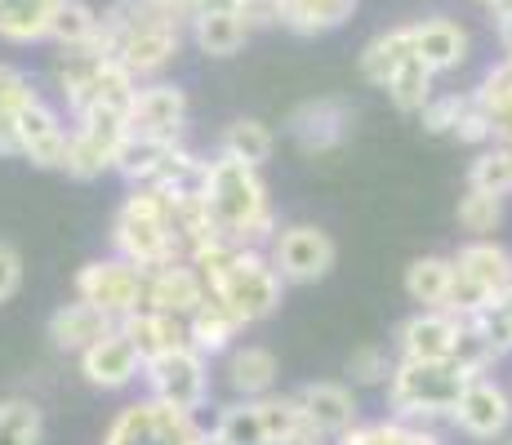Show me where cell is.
Listing matches in <instances>:
<instances>
[{
  "mask_svg": "<svg viewBox=\"0 0 512 445\" xmlns=\"http://www.w3.org/2000/svg\"><path fill=\"white\" fill-rule=\"evenodd\" d=\"M187 23L165 0H112L103 9V49L134 76V81H161V72L183 54Z\"/></svg>",
  "mask_w": 512,
  "mask_h": 445,
  "instance_id": "1",
  "label": "cell"
},
{
  "mask_svg": "<svg viewBox=\"0 0 512 445\" xmlns=\"http://www.w3.org/2000/svg\"><path fill=\"white\" fill-rule=\"evenodd\" d=\"M205 205H210L214 227L232 245H241V250H268V241L281 227L263 170L241 165L219 152L210 156V192H205Z\"/></svg>",
  "mask_w": 512,
  "mask_h": 445,
  "instance_id": "2",
  "label": "cell"
},
{
  "mask_svg": "<svg viewBox=\"0 0 512 445\" xmlns=\"http://www.w3.org/2000/svg\"><path fill=\"white\" fill-rule=\"evenodd\" d=\"M107 254L143 267V272L187 259L179 223H174V201L161 187H125L121 205L107 223Z\"/></svg>",
  "mask_w": 512,
  "mask_h": 445,
  "instance_id": "3",
  "label": "cell"
},
{
  "mask_svg": "<svg viewBox=\"0 0 512 445\" xmlns=\"http://www.w3.org/2000/svg\"><path fill=\"white\" fill-rule=\"evenodd\" d=\"M472 374L455 361H397V374L383 388V414L446 432L450 410L464 397Z\"/></svg>",
  "mask_w": 512,
  "mask_h": 445,
  "instance_id": "4",
  "label": "cell"
},
{
  "mask_svg": "<svg viewBox=\"0 0 512 445\" xmlns=\"http://www.w3.org/2000/svg\"><path fill=\"white\" fill-rule=\"evenodd\" d=\"M201 276L214 299H223L250 325L277 316L285 290H290V285L281 281V272L272 267L268 250H241V245H228V250L214 254L210 263H201Z\"/></svg>",
  "mask_w": 512,
  "mask_h": 445,
  "instance_id": "5",
  "label": "cell"
},
{
  "mask_svg": "<svg viewBox=\"0 0 512 445\" xmlns=\"http://www.w3.org/2000/svg\"><path fill=\"white\" fill-rule=\"evenodd\" d=\"M450 259H455V281H450L446 312L459 321H472L490 299H499L512 285V245H504L499 236L464 241Z\"/></svg>",
  "mask_w": 512,
  "mask_h": 445,
  "instance_id": "6",
  "label": "cell"
},
{
  "mask_svg": "<svg viewBox=\"0 0 512 445\" xmlns=\"http://www.w3.org/2000/svg\"><path fill=\"white\" fill-rule=\"evenodd\" d=\"M205 437L210 428L201 423V414L170 410L139 392L107 419L98 445H205Z\"/></svg>",
  "mask_w": 512,
  "mask_h": 445,
  "instance_id": "7",
  "label": "cell"
},
{
  "mask_svg": "<svg viewBox=\"0 0 512 445\" xmlns=\"http://www.w3.org/2000/svg\"><path fill=\"white\" fill-rule=\"evenodd\" d=\"M214 361L196 348H179V352H165L152 356L143 365V397L170 405V410L183 414H205L214 397Z\"/></svg>",
  "mask_w": 512,
  "mask_h": 445,
  "instance_id": "8",
  "label": "cell"
},
{
  "mask_svg": "<svg viewBox=\"0 0 512 445\" xmlns=\"http://www.w3.org/2000/svg\"><path fill=\"white\" fill-rule=\"evenodd\" d=\"M446 432L468 445H504L512 437V383L499 370L472 374L464 397L450 410Z\"/></svg>",
  "mask_w": 512,
  "mask_h": 445,
  "instance_id": "9",
  "label": "cell"
},
{
  "mask_svg": "<svg viewBox=\"0 0 512 445\" xmlns=\"http://www.w3.org/2000/svg\"><path fill=\"white\" fill-rule=\"evenodd\" d=\"M72 294L76 299H85L90 308H98L112 325L130 321L134 312H143L147 303V272L125 259H116V254H98L76 272L72 281Z\"/></svg>",
  "mask_w": 512,
  "mask_h": 445,
  "instance_id": "10",
  "label": "cell"
},
{
  "mask_svg": "<svg viewBox=\"0 0 512 445\" xmlns=\"http://www.w3.org/2000/svg\"><path fill=\"white\" fill-rule=\"evenodd\" d=\"M125 138H130V116L125 112H85L72 116V143H67L63 174L76 183H94L103 174H116V156H121Z\"/></svg>",
  "mask_w": 512,
  "mask_h": 445,
  "instance_id": "11",
  "label": "cell"
},
{
  "mask_svg": "<svg viewBox=\"0 0 512 445\" xmlns=\"http://www.w3.org/2000/svg\"><path fill=\"white\" fill-rule=\"evenodd\" d=\"M268 259L285 285H317L339 263V245L321 223H281L268 241Z\"/></svg>",
  "mask_w": 512,
  "mask_h": 445,
  "instance_id": "12",
  "label": "cell"
},
{
  "mask_svg": "<svg viewBox=\"0 0 512 445\" xmlns=\"http://www.w3.org/2000/svg\"><path fill=\"white\" fill-rule=\"evenodd\" d=\"M143 352L134 348V339L112 325L98 343H90L81 356H76V374H81L85 388L107 392V397H121V392L143 388Z\"/></svg>",
  "mask_w": 512,
  "mask_h": 445,
  "instance_id": "13",
  "label": "cell"
},
{
  "mask_svg": "<svg viewBox=\"0 0 512 445\" xmlns=\"http://www.w3.org/2000/svg\"><path fill=\"white\" fill-rule=\"evenodd\" d=\"M72 143V116H63L49 98H36L14 121V156L32 161L36 170H63Z\"/></svg>",
  "mask_w": 512,
  "mask_h": 445,
  "instance_id": "14",
  "label": "cell"
},
{
  "mask_svg": "<svg viewBox=\"0 0 512 445\" xmlns=\"http://www.w3.org/2000/svg\"><path fill=\"white\" fill-rule=\"evenodd\" d=\"M285 134L303 156H330L348 143L352 134V107L343 98H308L290 112Z\"/></svg>",
  "mask_w": 512,
  "mask_h": 445,
  "instance_id": "15",
  "label": "cell"
},
{
  "mask_svg": "<svg viewBox=\"0 0 512 445\" xmlns=\"http://www.w3.org/2000/svg\"><path fill=\"white\" fill-rule=\"evenodd\" d=\"M187 89L174 81H143L130 107V134L156 143H183L187 134Z\"/></svg>",
  "mask_w": 512,
  "mask_h": 445,
  "instance_id": "16",
  "label": "cell"
},
{
  "mask_svg": "<svg viewBox=\"0 0 512 445\" xmlns=\"http://www.w3.org/2000/svg\"><path fill=\"white\" fill-rule=\"evenodd\" d=\"M459 330H464L459 316L415 308L410 316L397 321L388 343H392V352H397V361H455Z\"/></svg>",
  "mask_w": 512,
  "mask_h": 445,
  "instance_id": "17",
  "label": "cell"
},
{
  "mask_svg": "<svg viewBox=\"0 0 512 445\" xmlns=\"http://www.w3.org/2000/svg\"><path fill=\"white\" fill-rule=\"evenodd\" d=\"M294 401H299L303 419H308L312 428H317L321 437H330V441L348 437V432L366 419V414H361L357 388H352L348 379H312V383H303V388L294 392Z\"/></svg>",
  "mask_w": 512,
  "mask_h": 445,
  "instance_id": "18",
  "label": "cell"
},
{
  "mask_svg": "<svg viewBox=\"0 0 512 445\" xmlns=\"http://www.w3.org/2000/svg\"><path fill=\"white\" fill-rule=\"evenodd\" d=\"M219 383L236 401H263L277 392L281 383V361L263 343H236V348L219 361Z\"/></svg>",
  "mask_w": 512,
  "mask_h": 445,
  "instance_id": "19",
  "label": "cell"
},
{
  "mask_svg": "<svg viewBox=\"0 0 512 445\" xmlns=\"http://www.w3.org/2000/svg\"><path fill=\"white\" fill-rule=\"evenodd\" d=\"M415 32V54L423 58L432 76H450L468 63L472 54V36L459 18H446V14H428V18H415L410 23Z\"/></svg>",
  "mask_w": 512,
  "mask_h": 445,
  "instance_id": "20",
  "label": "cell"
},
{
  "mask_svg": "<svg viewBox=\"0 0 512 445\" xmlns=\"http://www.w3.org/2000/svg\"><path fill=\"white\" fill-rule=\"evenodd\" d=\"M210 299V285H205L201 267L196 263H170V267H156V272H147V303L143 308L152 312H170V316H192L201 303Z\"/></svg>",
  "mask_w": 512,
  "mask_h": 445,
  "instance_id": "21",
  "label": "cell"
},
{
  "mask_svg": "<svg viewBox=\"0 0 512 445\" xmlns=\"http://www.w3.org/2000/svg\"><path fill=\"white\" fill-rule=\"evenodd\" d=\"M245 330H250V321H245L241 312H232L223 299H205L201 308L187 316V334H192V348L205 352L210 361H223L236 343H245Z\"/></svg>",
  "mask_w": 512,
  "mask_h": 445,
  "instance_id": "22",
  "label": "cell"
},
{
  "mask_svg": "<svg viewBox=\"0 0 512 445\" xmlns=\"http://www.w3.org/2000/svg\"><path fill=\"white\" fill-rule=\"evenodd\" d=\"M107 330H112V321H107L98 308H90L85 299H76V294L67 303H58L45 321L49 343H54V352H63V356H81L90 343L103 339Z\"/></svg>",
  "mask_w": 512,
  "mask_h": 445,
  "instance_id": "23",
  "label": "cell"
},
{
  "mask_svg": "<svg viewBox=\"0 0 512 445\" xmlns=\"http://www.w3.org/2000/svg\"><path fill=\"white\" fill-rule=\"evenodd\" d=\"M406 58H415V32H410V23H397V27H383L379 36H370V41L361 45L357 72L366 85L388 89V81L401 72Z\"/></svg>",
  "mask_w": 512,
  "mask_h": 445,
  "instance_id": "24",
  "label": "cell"
},
{
  "mask_svg": "<svg viewBox=\"0 0 512 445\" xmlns=\"http://www.w3.org/2000/svg\"><path fill=\"white\" fill-rule=\"evenodd\" d=\"M187 41L201 49L205 58H232L236 49L250 41V27H245V18L236 14V9L214 5V9L192 14V23H187Z\"/></svg>",
  "mask_w": 512,
  "mask_h": 445,
  "instance_id": "25",
  "label": "cell"
},
{
  "mask_svg": "<svg viewBox=\"0 0 512 445\" xmlns=\"http://www.w3.org/2000/svg\"><path fill=\"white\" fill-rule=\"evenodd\" d=\"M450 281H455V259H450V254H419V259L406 263L401 290H406V299L415 303V308L446 312Z\"/></svg>",
  "mask_w": 512,
  "mask_h": 445,
  "instance_id": "26",
  "label": "cell"
},
{
  "mask_svg": "<svg viewBox=\"0 0 512 445\" xmlns=\"http://www.w3.org/2000/svg\"><path fill=\"white\" fill-rule=\"evenodd\" d=\"M121 330L134 339V348L143 352V361L152 356H165V352H179V348H192V334H187V321L183 316H170V312H134L130 321H121Z\"/></svg>",
  "mask_w": 512,
  "mask_h": 445,
  "instance_id": "27",
  "label": "cell"
},
{
  "mask_svg": "<svg viewBox=\"0 0 512 445\" xmlns=\"http://www.w3.org/2000/svg\"><path fill=\"white\" fill-rule=\"evenodd\" d=\"M63 0H0V41L5 45H41Z\"/></svg>",
  "mask_w": 512,
  "mask_h": 445,
  "instance_id": "28",
  "label": "cell"
},
{
  "mask_svg": "<svg viewBox=\"0 0 512 445\" xmlns=\"http://www.w3.org/2000/svg\"><path fill=\"white\" fill-rule=\"evenodd\" d=\"M357 14V0H281V27L294 36H326Z\"/></svg>",
  "mask_w": 512,
  "mask_h": 445,
  "instance_id": "29",
  "label": "cell"
},
{
  "mask_svg": "<svg viewBox=\"0 0 512 445\" xmlns=\"http://www.w3.org/2000/svg\"><path fill=\"white\" fill-rule=\"evenodd\" d=\"M508 219V196L499 192H481V187H468L455 201V223L464 232V241H486V236H499V227Z\"/></svg>",
  "mask_w": 512,
  "mask_h": 445,
  "instance_id": "30",
  "label": "cell"
},
{
  "mask_svg": "<svg viewBox=\"0 0 512 445\" xmlns=\"http://www.w3.org/2000/svg\"><path fill=\"white\" fill-rule=\"evenodd\" d=\"M210 432L223 445H272V432H268V419H263V405L259 401L228 397L219 410H214Z\"/></svg>",
  "mask_w": 512,
  "mask_h": 445,
  "instance_id": "31",
  "label": "cell"
},
{
  "mask_svg": "<svg viewBox=\"0 0 512 445\" xmlns=\"http://www.w3.org/2000/svg\"><path fill=\"white\" fill-rule=\"evenodd\" d=\"M477 94L481 112L490 116V130H495V143H508L512 147V63L499 58L495 67L481 72V81L472 85Z\"/></svg>",
  "mask_w": 512,
  "mask_h": 445,
  "instance_id": "32",
  "label": "cell"
},
{
  "mask_svg": "<svg viewBox=\"0 0 512 445\" xmlns=\"http://www.w3.org/2000/svg\"><path fill=\"white\" fill-rule=\"evenodd\" d=\"M272 152H277V134L254 116H241L219 134V156H232V161L254 165V170H263L272 161Z\"/></svg>",
  "mask_w": 512,
  "mask_h": 445,
  "instance_id": "33",
  "label": "cell"
},
{
  "mask_svg": "<svg viewBox=\"0 0 512 445\" xmlns=\"http://www.w3.org/2000/svg\"><path fill=\"white\" fill-rule=\"evenodd\" d=\"M392 374H397V352H392V343H361V348H352L348 361H343V379L357 392H383Z\"/></svg>",
  "mask_w": 512,
  "mask_h": 445,
  "instance_id": "34",
  "label": "cell"
},
{
  "mask_svg": "<svg viewBox=\"0 0 512 445\" xmlns=\"http://www.w3.org/2000/svg\"><path fill=\"white\" fill-rule=\"evenodd\" d=\"M0 445H45V410L32 397H0Z\"/></svg>",
  "mask_w": 512,
  "mask_h": 445,
  "instance_id": "35",
  "label": "cell"
},
{
  "mask_svg": "<svg viewBox=\"0 0 512 445\" xmlns=\"http://www.w3.org/2000/svg\"><path fill=\"white\" fill-rule=\"evenodd\" d=\"M383 94H388V103L397 107V112L419 116L423 107H428L432 98H437V76H432L428 67H423V58L415 54V58H406V63H401V72L392 76Z\"/></svg>",
  "mask_w": 512,
  "mask_h": 445,
  "instance_id": "36",
  "label": "cell"
},
{
  "mask_svg": "<svg viewBox=\"0 0 512 445\" xmlns=\"http://www.w3.org/2000/svg\"><path fill=\"white\" fill-rule=\"evenodd\" d=\"M98 32H103V14L90 0H63L54 14V27H49V41L58 49H81V45H94Z\"/></svg>",
  "mask_w": 512,
  "mask_h": 445,
  "instance_id": "37",
  "label": "cell"
},
{
  "mask_svg": "<svg viewBox=\"0 0 512 445\" xmlns=\"http://www.w3.org/2000/svg\"><path fill=\"white\" fill-rule=\"evenodd\" d=\"M468 187L499 192L512 201V147L508 143L477 147V156H472V165H468Z\"/></svg>",
  "mask_w": 512,
  "mask_h": 445,
  "instance_id": "38",
  "label": "cell"
},
{
  "mask_svg": "<svg viewBox=\"0 0 512 445\" xmlns=\"http://www.w3.org/2000/svg\"><path fill=\"white\" fill-rule=\"evenodd\" d=\"M472 112V89H459V94H437L428 107L419 112L423 134H437V138H459Z\"/></svg>",
  "mask_w": 512,
  "mask_h": 445,
  "instance_id": "39",
  "label": "cell"
},
{
  "mask_svg": "<svg viewBox=\"0 0 512 445\" xmlns=\"http://www.w3.org/2000/svg\"><path fill=\"white\" fill-rule=\"evenodd\" d=\"M36 98H45V94L36 89V81L23 72V67L0 63V125H5L9 134H14V121L36 103Z\"/></svg>",
  "mask_w": 512,
  "mask_h": 445,
  "instance_id": "40",
  "label": "cell"
},
{
  "mask_svg": "<svg viewBox=\"0 0 512 445\" xmlns=\"http://www.w3.org/2000/svg\"><path fill=\"white\" fill-rule=\"evenodd\" d=\"M472 321H477V330L486 334V343L495 348L499 361H512V285L499 294V299H490Z\"/></svg>",
  "mask_w": 512,
  "mask_h": 445,
  "instance_id": "41",
  "label": "cell"
},
{
  "mask_svg": "<svg viewBox=\"0 0 512 445\" xmlns=\"http://www.w3.org/2000/svg\"><path fill=\"white\" fill-rule=\"evenodd\" d=\"M18 285H23V254L9 241H0V308L18 294Z\"/></svg>",
  "mask_w": 512,
  "mask_h": 445,
  "instance_id": "42",
  "label": "cell"
},
{
  "mask_svg": "<svg viewBox=\"0 0 512 445\" xmlns=\"http://www.w3.org/2000/svg\"><path fill=\"white\" fill-rule=\"evenodd\" d=\"M277 445H334V441H330V437H321V432H317V428H312V423H308V419H303V423H299V428H294V432H290V437H281Z\"/></svg>",
  "mask_w": 512,
  "mask_h": 445,
  "instance_id": "43",
  "label": "cell"
},
{
  "mask_svg": "<svg viewBox=\"0 0 512 445\" xmlns=\"http://www.w3.org/2000/svg\"><path fill=\"white\" fill-rule=\"evenodd\" d=\"M165 5H174V9H179V14H187V18H192V14H201V9H214V5H236V0H165Z\"/></svg>",
  "mask_w": 512,
  "mask_h": 445,
  "instance_id": "44",
  "label": "cell"
},
{
  "mask_svg": "<svg viewBox=\"0 0 512 445\" xmlns=\"http://www.w3.org/2000/svg\"><path fill=\"white\" fill-rule=\"evenodd\" d=\"M495 36H499V49H504V58H512V14H499L495 18Z\"/></svg>",
  "mask_w": 512,
  "mask_h": 445,
  "instance_id": "45",
  "label": "cell"
},
{
  "mask_svg": "<svg viewBox=\"0 0 512 445\" xmlns=\"http://www.w3.org/2000/svg\"><path fill=\"white\" fill-rule=\"evenodd\" d=\"M0 156H14V134L0 125Z\"/></svg>",
  "mask_w": 512,
  "mask_h": 445,
  "instance_id": "46",
  "label": "cell"
},
{
  "mask_svg": "<svg viewBox=\"0 0 512 445\" xmlns=\"http://www.w3.org/2000/svg\"><path fill=\"white\" fill-rule=\"evenodd\" d=\"M472 5H481V9H495V5H499V0H472Z\"/></svg>",
  "mask_w": 512,
  "mask_h": 445,
  "instance_id": "47",
  "label": "cell"
},
{
  "mask_svg": "<svg viewBox=\"0 0 512 445\" xmlns=\"http://www.w3.org/2000/svg\"><path fill=\"white\" fill-rule=\"evenodd\" d=\"M205 445H223V441H219V437H214V432H210V437H205Z\"/></svg>",
  "mask_w": 512,
  "mask_h": 445,
  "instance_id": "48",
  "label": "cell"
},
{
  "mask_svg": "<svg viewBox=\"0 0 512 445\" xmlns=\"http://www.w3.org/2000/svg\"><path fill=\"white\" fill-rule=\"evenodd\" d=\"M504 445H512V437H508V441H504Z\"/></svg>",
  "mask_w": 512,
  "mask_h": 445,
  "instance_id": "49",
  "label": "cell"
}]
</instances>
